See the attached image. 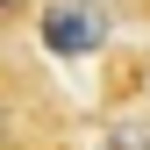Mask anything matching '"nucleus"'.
<instances>
[{
	"mask_svg": "<svg viewBox=\"0 0 150 150\" xmlns=\"http://www.w3.org/2000/svg\"><path fill=\"white\" fill-rule=\"evenodd\" d=\"M43 43L57 50V57H79V50H93V43H100L93 7H79V0H71V7H50V14H43Z\"/></svg>",
	"mask_w": 150,
	"mask_h": 150,
	"instance_id": "1",
	"label": "nucleus"
},
{
	"mask_svg": "<svg viewBox=\"0 0 150 150\" xmlns=\"http://www.w3.org/2000/svg\"><path fill=\"white\" fill-rule=\"evenodd\" d=\"M7 7H22V0H0V14H7Z\"/></svg>",
	"mask_w": 150,
	"mask_h": 150,
	"instance_id": "2",
	"label": "nucleus"
},
{
	"mask_svg": "<svg viewBox=\"0 0 150 150\" xmlns=\"http://www.w3.org/2000/svg\"><path fill=\"white\" fill-rule=\"evenodd\" d=\"M0 150H7V122H0Z\"/></svg>",
	"mask_w": 150,
	"mask_h": 150,
	"instance_id": "3",
	"label": "nucleus"
}]
</instances>
